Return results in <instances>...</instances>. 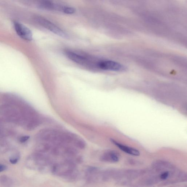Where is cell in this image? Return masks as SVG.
Instances as JSON below:
<instances>
[{
	"mask_svg": "<svg viewBox=\"0 0 187 187\" xmlns=\"http://www.w3.org/2000/svg\"><path fill=\"white\" fill-rule=\"evenodd\" d=\"M35 21L38 24L47 29L54 34L63 38H67L68 35L62 29L44 18L37 16L35 17Z\"/></svg>",
	"mask_w": 187,
	"mask_h": 187,
	"instance_id": "cell-1",
	"label": "cell"
},
{
	"mask_svg": "<svg viewBox=\"0 0 187 187\" xmlns=\"http://www.w3.org/2000/svg\"><path fill=\"white\" fill-rule=\"evenodd\" d=\"M97 66L101 70L114 72H123L126 70L125 67L118 62L110 60H102L97 64Z\"/></svg>",
	"mask_w": 187,
	"mask_h": 187,
	"instance_id": "cell-2",
	"label": "cell"
},
{
	"mask_svg": "<svg viewBox=\"0 0 187 187\" xmlns=\"http://www.w3.org/2000/svg\"><path fill=\"white\" fill-rule=\"evenodd\" d=\"M13 25L15 32L20 38L26 41L32 40V33L26 26L22 23L15 21L13 22Z\"/></svg>",
	"mask_w": 187,
	"mask_h": 187,
	"instance_id": "cell-3",
	"label": "cell"
},
{
	"mask_svg": "<svg viewBox=\"0 0 187 187\" xmlns=\"http://www.w3.org/2000/svg\"><path fill=\"white\" fill-rule=\"evenodd\" d=\"M74 169L73 163L66 162L59 164L54 166L53 170L54 173L60 176H66L71 174Z\"/></svg>",
	"mask_w": 187,
	"mask_h": 187,
	"instance_id": "cell-4",
	"label": "cell"
},
{
	"mask_svg": "<svg viewBox=\"0 0 187 187\" xmlns=\"http://www.w3.org/2000/svg\"><path fill=\"white\" fill-rule=\"evenodd\" d=\"M65 54L67 58L75 63L82 65H87L89 63V59L87 57L78 54L71 50H66Z\"/></svg>",
	"mask_w": 187,
	"mask_h": 187,
	"instance_id": "cell-5",
	"label": "cell"
},
{
	"mask_svg": "<svg viewBox=\"0 0 187 187\" xmlns=\"http://www.w3.org/2000/svg\"><path fill=\"white\" fill-rule=\"evenodd\" d=\"M101 159L102 161L105 162L116 163L119 161L120 155L116 151H109L102 155Z\"/></svg>",
	"mask_w": 187,
	"mask_h": 187,
	"instance_id": "cell-6",
	"label": "cell"
},
{
	"mask_svg": "<svg viewBox=\"0 0 187 187\" xmlns=\"http://www.w3.org/2000/svg\"><path fill=\"white\" fill-rule=\"evenodd\" d=\"M111 141L117 147H118L122 151L124 152L125 153L130 155L135 156H138L140 155V151L137 149L122 145L114 140L111 139Z\"/></svg>",
	"mask_w": 187,
	"mask_h": 187,
	"instance_id": "cell-7",
	"label": "cell"
},
{
	"mask_svg": "<svg viewBox=\"0 0 187 187\" xmlns=\"http://www.w3.org/2000/svg\"><path fill=\"white\" fill-rule=\"evenodd\" d=\"M38 6L41 8L50 10L56 9L57 7L52 0H40Z\"/></svg>",
	"mask_w": 187,
	"mask_h": 187,
	"instance_id": "cell-8",
	"label": "cell"
},
{
	"mask_svg": "<svg viewBox=\"0 0 187 187\" xmlns=\"http://www.w3.org/2000/svg\"><path fill=\"white\" fill-rule=\"evenodd\" d=\"M62 10L64 13L67 14H73L76 11L75 9L71 7H63Z\"/></svg>",
	"mask_w": 187,
	"mask_h": 187,
	"instance_id": "cell-9",
	"label": "cell"
},
{
	"mask_svg": "<svg viewBox=\"0 0 187 187\" xmlns=\"http://www.w3.org/2000/svg\"><path fill=\"white\" fill-rule=\"evenodd\" d=\"M169 175V173L166 171L162 173L160 175V178L161 180H165L168 178Z\"/></svg>",
	"mask_w": 187,
	"mask_h": 187,
	"instance_id": "cell-10",
	"label": "cell"
},
{
	"mask_svg": "<svg viewBox=\"0 0 187 187\" xmlns=\"http://www.w3.org/2000/svg\"><path fill=\"white\" fill-rule=\"evenodd\" d=\"M29 138H30V137L28 136H22L20 138L19 141L22 143H24V142L27 141L29 139Z\"/></svg>",
	"mask_w": 187,
	"mask_h": 187,
	"instance_id": "cell-11",
	"label": "cell"
},
{
	"mask_svg": "<svg viewBox=\"0 0 187 187\" xmlns=\"http://www.w3.org/2000/svg\"><path fill=\"white\" fill-rule=\"evenodd\" d=\"M18 159L17 158L12 157L10 159V161L13 164H16L18 162Z\"/></svg>",
	"mask_w": 187,
	"mask_h": 187,
	"instance_id": "cell-12",
	"label": "cell"
},
{
	"mask_svg": "<svg viewBox=\"0 0 187 187\" xmlns=\"http://www.w3.org/2000/svg\"><path fill=\"white\" fill-rule=\"evenodd\" d=\"M6 166L5 165L0 164V172L6 170Z\"/></svg>",
	"mask_w": 187,
	"mask_h": 187,
	"instance_id": "cell-13",
	"label": "cell"
}]
</instances>
